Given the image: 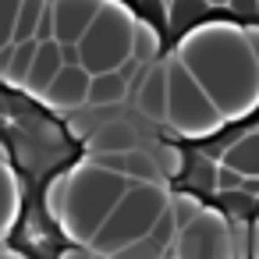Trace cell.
Returning a JSON list of instances; mask_svg holds the SVG:
<instances>
[{
  "mask_svg": "<svg viewBox=\"0 0 259 259\" xmlns=\"http://www.w3.org/2000/svg\"><path fill=\"white\" fill-rule=\"evenodd\" d=\"M178 61L202 82L227 121L259 110V61L248 47L245 25L199 22L178 43Z\"/></svg>",
  "mask_w": 259,
  "mask_h": 259,
  "instance_id": "1",
  "label": "cell"
},
{
  "mask_svg": "<svg viewBox=\"0 0 259 259\" xmlns=\"http://www.w3.org/2000/svg\"><path fill=\"white\" fill-rule=\"evenodd\" d=\"M128 188H132V181L124 174L107 170L93 156L75 163L68 170V202H64V213H61L64 234L75 245H93V238L110 220V213L117 209V202L124 199Z\"/></svg>",
  "mask_w": 259,
  "mask_h": 259,
  "instance_id": "2",
  "label": "cell"
},
{
  "mask_svg": "<svg viewBox=\"0 0 259 259\" xmlns=\"http://www.w3.org/2000/svg\"><path fill=\"white\" fill-rule=\"evenodd\" d=\"M170 209V195L163 188V181H132V188L124 192V199L117 202V209L110 213V220L100 227V234L93 238V252L100 259H114L121 248H128L132 241H142L153 234L156 220Z\"/></svg>",
  "mask_w": 259,
  "mask_h": 259,
  "instance_id": "3",
  "label": "cell"
},
{
  "mask_svg": "<svg viewBox=\"0 0 259 259\" xmlns=\"http://www.w3.org/2000/svg\"><path fill=\"white\" fill-rule=\"evenodd\" d=\"M167 124L185 139H209L227 124L213 96L178 61V54L167 61Z\"/></svg>",
  "mask_w": 259,
  "mask_h": 259,
  "instance_id": "4",
  "label": "cell"
},
{
  "mask_svg": "<svg viewBox=\"0 0 259 259\" xmlns=\"http://www.w3.org/2000/svg\"><path fill=\"white\" fill-rule=\"evenodd\" d=\"M135 22L139 18H132V11H124L121 4H110L107 0V8L100 11V18L93 22V29L78 43L82 68L89 75L121 71L135 54Z\"/></svg>",
  "mask_w": 259,
  "mask_h": 259,
  "instance_id": "5",
  "label": "cell"
},
{
  "mask_svg": "<svg viewBox=\"0 0 259 259\" xmlns=\"http://www.w3.org/2000/svg\"><path fill=\"white\" fill-rule=\"evenodd\" d=\"M178 259H238V245H234V227L220 209H202L181 234L174 245Z\"/></svg>",
  "mask_w": 259,
  "mask_h": 259,
  "instance_id": "6",
  "label": "cell"
},
{
  "mask_svg": "<svg viewBox=\"0 0 259 259\" xmlns=\"http://www.w3.org/2000/svg\"><path fill=\"white\" fill-rule=\"evenodd\" d=\"M103 8H107V0H50L57 43L61 47H78Z\"/></svg>",
  "mask_w": 259,
  "mask_h": 259,
  "instance_id": "7",
  "label": "cell"
},
{
  "mask_svg": "<svg viewBox=\"0 0 259 259\" xmlns=\"http://www.w3.org/2000/svg\"><path fill=\"white\" fill-rule=\"evenodd\" d=\"M89 89H93V75L82 64H64V71L54 78V85L43 93V100L54 110H78L89 103Z\"/></svg>",
  "mask_w": 259,
  "mask_h": 259,
  "instance_id": "8",
  "label": "cell"
},
{
  "mask_svg": "<svg viewBox=\"0 0 259 259\" xmlns=\"http://www.w3.org/2000/svg\"><path fill=\"white\" fill-rule=\"evenodd\" d=\"M135 107L149 121H163L167 124V64L149 68L142 75V82L135 85Z\"/></svg>",
  "mask_w": 259,
  "mask_h": 259,
  "instance_id": "9",
  "label": "cell"
},
{
  "mask_svg": "<svg viewBox=\"0 0 259 259\" xmlns=\"http://www.w3.org/2000/svg\"><path fill=\"white\" fill-rule=\"evenodd\" d=\"M61 71H64V47L57 39L54 43H39V54H36V64H32V75H29L25 89L36 93V96H43Z\"/></svg>",
  "mask_w": 259,
  "mask_h": 259,
  "instance_id": "10",
  "label": "cell"
},
{
  "mask_svg": "<svg viewBox=\"0 0 259 259\" xmlns=\"http://www.w3.org/2000/svg\"><path fill=\"white\" fill-rule=\"evenodd\" d=\"M135 149V132L124 121H107L93 132L89 139V153L93 156H107V153H132Z\"/></svg>",
  "mask_w": 259,
  "mask_h": 259,
  "instance_id": "11",
  "label": "cell"
},
{
  "mask_svg": "<svg viewBox=\"0 0 259 259\" xmlns=\"http://www.w3.org/2000/svg\"><path fill=\"white\" fill-rule=\"evenodd\" d=\"M220 163L241 170L245 178H259V132H245V135L224 153Z\"/></svg>",
  "mask_w": 259,
  "mask_h": 259,
  "instance_id": "12",
  "label": "cell"
},
{
  "mask_svg": "<svg viewBox=\"0 0 259 259\" xmlns=\"http://www.w3.org/2000/svg\"><path fill=\"white\" fill-rule=\"evenodd\" d=\"M124 96H128V78L121 71L93 75V89H89V103L93 107H110V103H121Z\"/></svg>",
  "mask_w": 259,
  "mask_h": 259,
  "instance_id": "13",
  "label": "cell"
},
{
  "mask_svg": "<svg viewBox=\"0 0 259 259\" xmlns=\"http://www.w3.org/2000/svg\"><path fill=\"white\" fill-rule=\"evenodd\" d=\"M15 220H18V181L8 160H0V234H8Z\"/></svg>",
  "mask_w": 259,
  "mask_h": 259,
  "instance_id": "14",
  "label": "cell"
},
{
  "mask_svg": "<svg viewBox=\"0 0 259 259\" xmlns=\"http://www.w3.org/2000/svg\"><path fill=\"white\" fill-rule=\"evenodd\" d=\"M50 8V0H22V11H18V29H15V43H29L39 32V22Z\"/></svg>",
  "mask_w": 259,
  "mask_h": 259,
  "instance_id": "15",
  "label": "cell"
},
{
  "mask_svg": "<svg viewBox=\"0 0 259 259\" xmlns=\"http://www.w3.org/2000/svg\"><path fill=\"white\" fill-rule=\"evenodd\" d=\"M36 54H39V39L18 43V50H15V61H11V71H8V82H11V85H25V82H29V75H32V64H36Z\"/></svg>",
  "mask_w": 259,
  "mask_h": 259,
  "instance_id": "16",
  "label": "cell"
},
{
  "mask_svg": "<svg viewBox=\"0 0 259 259\" xmlns=\"http://www.w3.org/2000/svg\"><path fill=\"white\" fill-rule=\"evenodd\" d=\"M206 11H209L206 0H170V4H167V18H170V25H178V29L202 22Z\"/></svg>",
  "mask_w": 259,
  "mask_h": 259,
  "instance_id": "17",
  "label": "cell"
},
{
  "mask_svg": "<svg viewBox=\"0 0 259 259\" xmlns=\"http://www.w3.org/2000/svg\"><path fill=\"white\" fill-rule=\"evenodd\" d=\"M124 160H128V167H124L128 181H163V174H160V163H156L149 153H142V149H132Z\"/></svg>",
  "mask_w": 259,
  "mask_h": 259,
  "instance_id": "18",
  "label": "cell"
},
{
  "mask_svg": "<svg viewBox=\"0 0 259 259\" xmlns=\"http://www.w3.org/2000/svg\"><path fill=\"white\" fill-rule=\"evenodd\" d=\"M156 50H160V36H156V29L149 25V22H135V61L139 64H153L156 61Z\"/></svg>",
  "mask_w": 259,
  "mask_h": 259,
  "instance_id": "19",
  "label": "cell"
},
{
  "mask_svg": "<svg viewBox=\"0 0 259 259\" xmlns=\"http://www.w3.org/2000/svg\"><path fill=\"white\" fill-rule=\"evenodd\" d=\"M217 170L220 163H213L209 156H195L188 174V192H217Z\"/></svg>",
  "mask_w": 259,
  "mask_h": 259,
  "instance_id": "20",
  "label": "cell"
},
{
  "mask_svg": "<svg viewBox=\"0 0 259 259\" xmlns=\"http://www.w3.org/2000/svg\"><path fill=\"white\" fill-rule=\"evenodd\" d=\"M202 209H206V206L199 202L195 192H174V195H170V217H174V224H178L181 231H185Z\"/></svg>",
  "mask_w": 259,
  "mask_h": 259,
  "instance_id": "21",
  "label": "cell"
},
{
  "mask_svg": "<svg viewBox=\"0 0 259 259\" xmlns=\"http://www.w3.org/2000/svg\"><path fill=\"white\" fill-rule=\"evenodd\" d=\"M18 11H22V0H0V50L15 43Z\"/></svg>",
  "mask_w": 259,
  "mask_h": 259,
  "instance_id": "22",
  "label": "cell"
},
{
  "mask_svg": "<svg viewBox=\"0 0 259 259\" xmlns=\"http://www.w3.org/2000/svg\"><path fill=\"white\" fill-rule=\"evenodd\" d=\"M156 163H160V174H163V178H181V174H185V153H181L174 142H163V146H160Z\"/></svg>",
  "mask_w": 259,
  "mask_h": 259,
  "instance_id": "23",
  "label": "cell"
},
{
  "mask_svg": "<svg viewBox=\"0 0 259 259\" xmlns=\"http://www.w3.org/2000/svg\"><path fill=\"white\" fill-rule=\"evenodd\" d=\"M114 259H167V248L156 238H142V241H132L128 248H121Z\"/></svg>",
  "mask_w": 259,
  "mask_h": 259,
  "instance_id": "24",
  "label": "cell"
},
{
  "mask_svg": "<svg viewBox=\"0 0 259 259\" xmlns=\"http://www.w3.org/2000/svg\"><path fill=\"white\" fill-rule=\"evenodd\" d=\"M64 202H68V174H61V178H54L50 185H47V209L61 220V213H64Z\"/></svg>",
  "mask_w": 259,
  "mask_h": 259,
  "instance_id": "25",
  "label": "cell"
},
{
  "mask_svg": "<svg viewBox=\"0 0 259 259\" xmlns=\"http://www.w3.org/2000/svg\"><path fill=\"white\" fill-rule=\"evenodd\" d=\"M178 234H181V227L174 224V217H170V209H167V213L156 220V227H153V234H149V238H156L163 248H174V245H178Z\"/></svg>",
  "mask_w": 259,
  "mask_h": 259,
  "instance_id": "26",
  "label": "cell"
},
{
  "mask_svg": "<svg viewBox=\"0 0 259 259\" xmlns=\"http://www.w3.org/2000/svg\"><path fill=\"white\" fill-rule=\"evenodd\" d=\"M241 185H245V174L234 170V167H227V163H220V170H217V192H241Z\"/></svg>",
  "mask_w": 259,
  "mask_h": 259,
  "instance_id": "27",
  "label": "cell"
},
{
  "mask_svg": "<svg viewBox=\"0 0 259 259\" xmlns=\"http://www.w3.org/2000/svg\"><path fill=\"white\" fill-rule=\"evenodd\" d=\"M227 11L238 18H252V15H259V0H231Z\"/></svg>",
  "mask_w": 259,
  "mask_h": 259,
  "instance_id": "28",
  "label": "cell"
},
{
  "mask_svg": "<svg viewBox=\"0 0 259 259\" xmlns=\"http://www.w3.org/2000/svg\"><path fill=\"white\" fill-rule=\"evenodd\" d=\"M15 50H18V43H11V47H4V50H0V78H8L11 61H15Z\"/></svg>",
  "mask_w": 259,
  "mask_h": 259,
  "instance_id": "29",
  "label": "cell"
},
{
  "mask_svg": "<svg viewBox=\"0 0 259 259\" xmlns=\"http://www.w3.org/2000/svg\"><path fill=\"white\" fill-rule=\"evenodd\" d=\"M245 36H248V47H252V54H255V61H259V25H255V22L245 25Z\"/></svg>",
  "mask_w": 259,
  "mask_h": 259,
  "instance_id": "30",
  "label": "cell"
},
{
  "mask_svg": "<svg viewBox=\"0 0 259 259\" xmlns=\"http://www.w3.org/2000/svg\"><path fill=\"white\" fill-rule=\"evenodd\" d=\"M241 195H248V199H259V178H245V185H241Z\"/></svg>",
  "mask_w": 259,
  "mask_h": 259,
  "instance_id": "31",
  "label": "cell"
},
{
  "mask_svg": "<svg viewBox=\"0 0 259 259\" xmlns=\"http://www.w3.org/2000/svg\"><path fill=\"white\" fill-rule=\"evenodd\" d=\"M252 259H259V217L252 220Z\"/></svg>",
  "mask_w": 259,
  "mask_h": 259,
  "instance_id": "32",
  "label": "cell"
},
{
  "mask_svg": "<svg viewBox=\"0 0 259 259\" xmlns=\"http://www.w3.org/2000/svg\"><path fill=\"white\" fill-rule=\"evenodd\" d=\"M206 4H209V8H227L231 0H206Z\"/></svg>",
  "mask_w": 259,
  "mask_h": 259,
  "instance_id": "33",
  "label": "cell"
},
{
  "mask_svg": "<svg viewBox=\"0 0 259 259\" xmlns=\"http://www.w3.org/2000/svg\"><path fill=\"white\" fill-rule=\"evenodd\" d=\"M0 160H8V149H4V146H0Z\"/></svg>",
  "mask_w": 259,
  "mask_h": 259,
  "instance_id": "34",
  "label": "cell"
},
{
  "mask_svg": "<svg viewBox=\"0 0 259 259\" xmlns=\"http://www.w3.org/2000/svg\"><path fill=\"white\" fill-rule=\"evenodd\" d=\"M167 259H178V255H167Z\"/></svg>",
  "mask_w": 259,
  "mask_h": 259,
  "instance_id": "35",
  "label": "cell"
},
{
  "mask_svg": "<svg viewBox=\"0 0 259 259\" xmlns=\"http://www.w3.org/2000/svg\"><path fill=\"white\" fill-rule=\"evenodd\" d=\"M0 238H4V234H0Z\"/></svg>",
  "mask_w": 259,
  "mask_h": 259,
  "instance_id": "36",
  "label": "cell"
}]
</instances>
